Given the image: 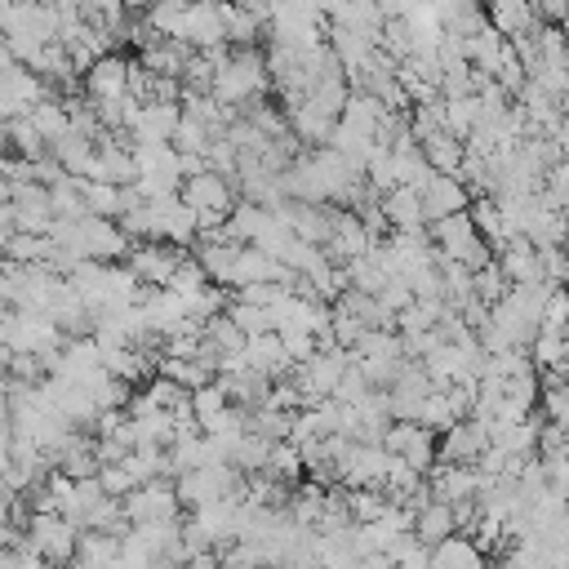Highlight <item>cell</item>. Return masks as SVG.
<instances>
[{
  "instance_id": "836d02e7",
  "label": "cell",
  "mask_w": 569,
  "mask_h": 569,
  "mask_svg": "<svg viewBox=\"0 0 569 569\" xmlns=\"http://www.w3.org/2000/svg\"><path fill=\"white\" fill-rule=\"evenodd\" d=\"M200 289H209V280H204V271L196 267V258L187 253V258L173 267V276L164 280V293H173V298H196Z\"/></svg>"
},
{
  "instance_id": "1f68e13d",
  "label": "cell",
  "mask_w": 569,
  "mask_h": 569,
  "mask_svg": "<svg viewBox=\"0 0 569 569\" xmlns=\"http://www.w3.org/2000/svg\"><path fill=\"white\" fill-rule=\"evenodd\" d=\"M213 138H222V133H213V129H204V124H196V120H178V129H173V138H169V147L178 151V156H204L209 147H213Z\"/></svg>"
},
{
  "instance_id": "9c48e42d",
  "label": "cell",
  "mask_w": 569,
  "mask_h": 569,
  "mask_svg": "<svg viewBox=\"0 0 569 569\" xmlns=\"http://www.w3.org/2000/svg\"><path fill=\"white\" fill-rule=\"evenodd\" d=\"M413 191H418V204H422V222H440L449 213H467V204H471L467 187L458 178H445V173H427Z\"/></svg>"
},
{
  "instance_id": "83f0119b",
  "label": "cell",
  "mask_w": 569,
  "mask_h": 569,
  "mask_svg": "<svg viewBox=\"0 0 569 569\" xmlns=\"http://www.w3.org/2000/svg\"><path fill=\"white\" fill-rule=\"evenodd\" d=\"M27 124H31L44 142H53V138H62V133H67V107H62L58 98H44V102L27 107Z\"/></svg>"
},
{
  "instance_id": "ba28073f",
  "label": "cell",
  "mask_w": 569,
  "mask_h": 569,
  "mask_svg": "<svg viewBox=\"0 0 569 569\" xmlns=\"http://www.w3.org/2000/svg\"><path fill=\"white\" fill-rule=\"evenodd\" d=\"M124 76H129V58H124V53H102V58L80 76V98H84L89 107L129 98V93H124Z\"/></svg>"
},
{
  "instance_id": "9a60e30c",
  "label": "cell",
  "mask_w": 569,
  "mask_h": 569,
  "mask_svg": "<svg viewBox=\"0 0 569 569\" xmlns=\"http://www.w3.org/2000/svg\"><path fill=\"white\" fill-rule=\"evenodd\" d=\"M240 360H244L253 373H262L267 382H280V378H289V373H293V365H289V356L280 351V338H276V333H258V338H244V347H240Z\"/></svg>"
},
{
  "instance_id": "3957f363",
  "label": "cell",
  "mask_w": 569,
  "mask_h": 569,
  "mask_svg": "<svg viewBox=\"0 0 569 569\" xmlns=\"http://www.w3.org/2000/svg\"><path fill=\"white\" fill-rule=\"evenodd\" d=\"M22 538H27V551H31L36 560L62 569V565H71V556H76L80 529H76L71 520H62V516H31L27 529H22Z\"/></svg>"
},
{
  "instance_id": "d4e9b609",
  "label": "cell",
  "mask_w": 569,
  "mask_h": 569,
  "mask_svg": "<svg viewBox=\"0 0 569 569\" xmlns=\"http://www.w3.org/2000/svg\"><path fill=\"white\" fill-rule=\"evenodd\" d=\"M289 422H293V413H276V409H267V405L244 413V431L258 436V440H267V445L289 440Z\"/></svg>"
},
{
  "instance_id": "d6a6232c",
  "label": "cell",
  "mask_w": 569,
  "mask_h": 569,
  "mask_svg": "<svg viewBox=\"0 0 569 569\" xmlns=\"http://www.w3.org/2000/svg\"><path fill=\"white\" fill-rule=\"evenodd\" d=\"M387 507L391 502H387L382 489H347V516H351V525H373V520H382Z\"/></svg>"
},
{
  "instance_id": "7402d4cb",
  "label": "cell",
  "mask_w": 569,
  "mask_h": 569,
  "mask_svg": "<svg viewBox=\"0 0 569 569\" xmlns=\"http://www.w3.org/2000/svg\"><path fill=\"white\" fill-rule=\"evenodd\" d=\"M378 116H382V107H378V98H369V93H347V102H342V111H338V124L373 142V129H378Z\"/></svg>"
},
{
  "instance_id": "7a4b0ae2",
  "label": "cell",
  "mask_w": 569,
  "mask_h": 569,
  "mask_svg": "<svg viewBox=\"0 0 569 569\" xmlns=\"http://www.w3.org/2000/svg\"><path fill=\"white\" fill-rule=\"evenodd\" d=\"M240 480H244V476H240L236 467H227V462L196 467V471L173 476V498H178V507H187V511L209 507V502H236Z\"/></svg>"
},
{
  "instance_id": "8fae6325",
  "label": "cell",
  "mask_w": 569,
  "mask_h": 569,
  "mask_svg": "<svg viewBox=\"0 0 569 569\" xmlns=\"http://www.w3.org/2000/svg\"><path fill=\"white\" fill-rule=\"evenodd\" d=\"M387 453L378 445H351L347 458L333 467L338 471V485L342 489H382V476H387Z\"/></svg>"
},
{
  "instance_id": "d6986e66",
  "label": "cell",
  "mask_w": 569,
  "mask_h": 569,
  "mask_svg": "<svg viewBox=\"0 0 569 569\" xmlns=\"http://www.w3.org/2000/svg\"><path fill=\"white\" fill-rule=\"evenodd\" d=\"M409 533H413L427 551L440 547L445 538H453L458 529H453V511H449V502H436V498H431L422 511H413V529H409Z\"/></svg>"
},
{
  "instance_id": "ac0fdd59",
  "label": "cell",
  "mask_w": 569,
  "mask_h": 569,
  "mask_svg": "<svg viewBox=\"0 0 569 569\" xmlns=\"http://www.w3.org/2000/svg\"><path fill=\"white\" fill-rule=\"evenodd\" d=\"M378 209L387 218V231H418V227H427L413 187H391L387 196H378Z\"/></svg>"
},
{
  "instance_id": "8d00e7d4",
  "label": "cell",
  "mask_w": 569,
  "mask_h": 569,
  "mask_svg": "<svg viewBox=\"0 0 569 569\" xmlns=\"http://www.w3.org/2000/svg\"><path fill=\"white\" fill-rule=\"evenodd\" d=\"M507 289H511V284L498 276V267H493V262H489V267H480V271L471 276V298H476L480 307H498V302L507 298Z\"/></svg>"
},
{
  "instance_id": "6da1fadb",
  "label": "cell",
  "mask_w": 569,
  "mask_h": 569,
  "mask_svg": "<svg viewBox=\"0 0 569 569\" xmlns=\"http://www.w3.org/2000/svg\"><path fill=\"white\" fill-rule=\"evenodd\" d=\"M267 67H262V49H227V58L213 71V89L209 98H218L222 107H244L253 98H267Z\"/></svg>"
},
{
  "instance_id": "f35d334b",
  "label": "cell",
  "mask_w": 569,
  "mask_h": 569,
  "mask_svg": "<svg viewBox=\"0 0 569 569\" xmlns=\"http://www.w3.org/2000/svg\"><path fill=\"white\" fill-rule=\"evenodd\" d=\"M378 302L396 316V311H405L409 302H413V293H409V284H405V276H387V284L378 289Z\"/></svg>"
},
{
  "instance_id": "8992f818",
  "label": "cell",
  "mask_w": 569,
  "mask_h": 569,
  "mask_svg": "<svg viewBox=\"0 0 569 569\" xmlns=\"http://www.w3.org/2000/svg\"><path fill=\"white\" fill-rule=\"evenodd\" d=\"M178 498H173V480H147L133 493L120 498V516L129 525H160V520H182L178 516Z\"/></svg>"
},
{
  "instance_id": "74e56055",
  "label": "cell",
  "mask_w": 569,
  "mask_h": 569,
  "mask_svg": "<svg viewBox=\"0 0 569 569\" xmlns=\"http://www.w3.org/2000/svg\"><path fill=\"white\" fill-rule=\"evenodd\" d=\"M98 489H102V498H111V502H120L124 493H133V480L124 476V467L116 462V467H98Z\"/></svg>"
},
{
  "instance_id": "4fadbf2b",
  "label": "cell",
  "mask_w": 569,
  "mask_h": 569,
  "mask_svg": "<svg viewBox=\"0 0 569 569\" xmlns=\"http://www.w3.org/2000/svg\"><path fill=\"white\" fill-rule=\"evenodd\" d=\"M178 120H182L178 102H142L138 107V120L129 124L124 138H129V147H160V142L173 138Z\"/></svg>"
},
{
  "instance_id": "ffe728a7",
  "label": "cell",
  "mask_w": 569,
  "mask_h": 569,
  "mask_svg": "<svg viewBox=\"0 0 569 569\" xmlns=\"http://www.w3.org/2000/svg\"><path fill=\"white\" fill-rule=\"evenodd\" d=\"M418 156H422V164H427L431 173L453 178V173H458V164H462V142H458V138H449V133L440 129V133H431V138H422V142H418Z\"/></svg>"
},
{
  "instance_id": "4dcf8cb0",
  "label": "cell",
  "mask_w": 569,
  "mask_h": 569,
  "mask_svg": "<svg viewBox=\"0 0 569 569\" xmlns=\"http://www.w3.org/2000/svg\"><path fill=\"white\" fill-rule=\"evenodd\" d=\"M347 93H351V89H347V80H329V84L307 89L302 107H307V111H316V116H325V120H338V111H342Z\"/></svg>"
},
{
  "instance_id": "d590c367",
  "label": "cell",
  "mask_w": 569,
  "mask_h": 569,
  "mask_svg": "<svg viewBox=\"0 0 569 569\" xmlns=\"http://www.w3.org/2000/svg\"><path fill=\"white\" fill-rule=\"evenodd\" d=\"M187 405H191V418H196V427H200V422H209L213 413H222V409H227V391H222V387H218V378H213V382H204V387L187 391Z\"/></svg>"
},
{
  "instance_id": "5bb4252c",
  "label": "cell",
  "mask_w": 569,
  "mask_h": 569,
  "mask_svg": "<svg viewBox=\"0 0 569 569\" xmlns=\"http://www.w3.org/2000/svg\"><path fill=\"white\" fill-rule=\"evenodd\" d=\"M244 284H280V289H289L293 276H289L276 258H267L262 249L244 244V249L236 253V267H231V284H227V289H244Z\"/></svg>"
},
{
  "instance_id": "277c9868",
  "label": "cell",
  "mask_w": 569,
  "mask_h": 569,
  "mask_svg": "<svg viewBox=\"0 0 569 569\" xmlns=\"http://www.w3.org/2000/svg\"><path fill=\"white\" fill-rule=\"evenodd\" d=\"M187 258V249L160 244V240H138L129 244V253L120 258V267L142 284V289H164V280L173 276V267Z\"/></svg>"
},
{
  "instance_id": "b9f144b4",
  "label": "cell",
  "mask_w": 569,
  "mask_h": 569,
  "mask_svg": "<svg viewBox=\"0 0 569 569\" xmlns=\"http://www.w3.org/2000/svg\"><path fill=\"white\" fill-rule=\"evenodd\" d=\"M71 569H80V565H71Z\"/></svg>"
},
{
  "instance_id": "2e32d148",
  "label": "cell",
  "mask_w": 569,
  "mask_h": 569,
  "mask_svg": "<svg viewBox=\"0 0 569 569\" xmlns=\"http://www.w3.org/2000/svg\"><path fill=\"white\" fill-rule=\"evenodd\" d=\"M187 58H191V49L182 44V40H147L142 49H138V67L147 71V76H160V80H178L182 76V67H187Z\"/></svg>"
},
{
  "instance_id": "f1b7e54d",
  "label": "cell",
  "mask_w": 569,
  "mask_h": 569,
  "mask_svg": "<svg viewBox=\"0 0 569 569\" xmlns=\"http://www.w3.org/2000/svg\"><path fill=\"white\" fill-rule=\"evenodd\" d=\"M200 338L218 351V356H240V347H244V333L227 320V311H218V316H209L204 325H200Z\"/></svg>"
},
{
  "instance_id": "4316f807",
  "label": "cell",
  "mask_w": 569,
  "mask_h": 569,
  "mask_svg": "<svg viewBox=\"0 0 569 569\" xmlns=\"http://www.w3.org/2000/svg\"><path fill=\"white\" fill-rule=\"evenodd\" d=\"M476 98H453V102H440V129L449 133V138H458V142H467L471 138V129H476Z\"/></svg>"
},
{
  "instance_id": "44dd1931",
  "label": "cell",
  "mask_w": 569,
  "mask_h": 569,
  "mask_svg": "<svg viewBox=\"0 0 569 569\" xmlns=\"http://www.w3.org/2000/svg\"><path fill=\"white\" fill-rule=\"evenodd\" d=\"M507 58V40L498 36V31H489V27H480L471 40H467V67L471 71H480V76H489L493 80V71H498V62Z\"/></svg>"
},
{
  "instance_id": "484cf974",
  "label": "cell",
  "mask_w": 569,
  "mask_h": 569,
  "mask_svg": "<svg viewBox=\"0 0 569 569\" xmlns=\"http://www.w3.org/2000/svg\"><path fill=\"white\" fill-rule=\"evenodd\" d=\"M262 476H271L276 485H284V489H293V485L302 480V458H298V449H293L289 440H280V445H271V453H267V467H262Z\"/></svg>"
},
{
  "instance_id": "e0dca14e",
  "label": "cell",
  "mask_w": 569,
  "mask_h": 569,
  "mask_svg": "<svg viewBox=\"0 0 569 569\" xmlns=\"http://www.w3.org/2000/svg\"><path fill=\"white\" fill-rule=\"evenodd\" d=\"M480 9H485V27H489V31H498L502 40L525 36V31H533V27H538L533 4H525V0H493V4H480Z\"/></svg>"
},
{
  "instance_id": "5b68a950",
  "label": "cell",
  "mask_w": 569,
  "mask_h": 569,
  "mask_svg": "<svg viewBox=\"0 0 569 569\" xmlns=\"http://www.w3.org/2000/svg\"><path fill=\"white\" fill-rule=\"evenodd\" d=\"M378 449H382L387 458H400V462H405L409 471H418V476H427V471L436 467V436H431L427 427H418V422H391V427L382 431Z\"/></svg>"
},
{
  "instance_id": "e575fe53",
  "label": "cell",
  "mask_w": 569,
  "mask_h": 569,
  "mask_svg": "<svg viewBox=\"0 0 569 569\" xmlns=\"http://www.w3.org/2000/svg\"><path fill=\"white\" fill-rule=\"evenodd\" d=\"M360 333H365L360 320H351L342 307H329V329H325V338H329L333 351H351V347L360 342Z\"/></svg>"
},
{
  "instance_id": "f546056e",
  "label": "cell",
  "mask_w": 569,
  "mask_h": 569,
  "mask_svg": "<svg viewBox=\"0 0 569 569\" xmlns=\"http://www.w3.org/2000/svg\"><path fill=\"white\" fill-rule=\"evenodd\" d=\"M351 360H400L396 329H365L360 342L351 347Z\"/></svg>"
},
{
  "instance_id": "30bf717a",
  "label": "cell",
  "mask_w": 569,
  "mask_h": 569,
  "mask_svg": "<svg viewBox=\"0 0 569 569\" xmlns=\"http://www.w3.org/2000/svg\"><path fill=\"white\" fill-rule=\"evenodd\" d=\"M485 449H489V431L471 418H462L436 436V462H449V467H471Z\"/></svg>"
},
{
  "instance_id": "cb8c5ba5",
  "label": "cell",
  "mask_w": 569,
  "mask_h": 569,
  "mask_svg": "<svg viewBox=\"0 0 569 569\" xmlns=\"http://www.w3.org/2000/svg\"><path fill=\"white\" fill-rule=\"evenodd\" d=\"M129 151H133L138 178H173V182H182V173H178V151H173L169 142H160V147H129Z\"/></svg>"
},
{
  "instance_id": "60d3db41",
  "label": "cell",
  "mask_w": 569,
  "mask_h": 569,
  "mask_svg": "<svg viewBox=\"0 0 569 569\" xmlns=\"http://www.w3.org/2000/svg\"><path fill=\"white\" fill-rule=\"evenodd\" d=\"M4 316H9V307H4V302H0V320H4Z\"/></svg>"
},
{
  "instance_id": "52a82bcc",
  "label": "cell",
  "mask_w": 569,
  "mask_h": 569,
  "mask_svg": "<svg viewBox=\"0 0 569 569\" xmlns=\"http://www.w3.org/2000/svg\"><path fill=\"white\" fill-rule=\"evenodd\" d=\"M147 231H151V240H160V244L191 249V244H196V213H191L178 196L151 200V204H147Z\"/></svg>"
},
{
  "instance_id": "ab89813d",
  "label": "cell",
  "mask_w": 569,
  "mask_h": 569,
  "mask_svg": "<svg viewBox=\"0 0 569 569\" xmlns=\"http://www.w3.org/2000/svg\"><path fill=\"white\" fill-rule=\"evenodd\" d=\"M356 569H391V560L373 551V556H365V560H356Z\"/></svg>"
},
{
  "instance_id": "7c38bea8",
  "label": "cell",
  "mask_w": 569,
  "mask_h": 569,
  "mask_svg": "<svg viewBox=\"0 0 569 569\" xmlns=\"http://www.w3.org/2000/svg\"><path fill=\"white\" fill-rule=\"evenodd\" d=\"M76 244H80V253H84L89 262H120V258L129 253V240H124L120 227L107 222V218H80V222H76Z\"/></svg>"
},
{
  "instance_id": "603a6c76",
  "label": "cell",
  "mask_w": 569,
  "mask_h": 569,
  "mask_svg": "<svg viewBox=\"0 0 569 569\" xmlns=\"http://www.w3.org/2000/svg\"><path fill=\"white\" fill-rule=\"evenodd\" d=\"M116 556H120V538H111V533H80L71 565H80V569H111Z\"/></svg>"
}]
</instances>
